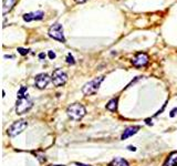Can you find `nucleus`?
Returning <instances> with one entry per match:
<instances>
[{
    "instance_id": "obj_10",
    "label": "nucleus",
    "mask_w": 177,
    "mask_h": 166,
    "mask_svg": "<svg viewBox=\"0 0 177 166\" xmlns=\"http://www.w3.org/2000/svg\"><path fill=\"white\" fill-rule=\"evenodd\" d=\"M139 126H137V125H134V126H129V128H127L124 131V133L122 134V140H126V138H131V136H133L134 134H136L137 132L139 131Z\"/></svg>"
},
{
    "instance_id": "obj_13",
    "label": "nucleus",
    "mask_w": 177,
    "mask_h": 166,
    "mask_svg": "<svg viewBox=\"0 0 177 166\" xmlns=\"http://www.w3.org/2000/svg\"><path fill=\"white\" fill-rule=\"evenodd\" d=\"M109 166H129V164L127 163V161L124 160V158L117 157V158H114V160L109 164Z\"/></svg>"
},
{
    "instance_id": "obj_9",
    "label": "nucleus",
    "mask_w": 177,
    "mask_h": 166,
    "mask_svg": "<svg viewBox=\"0 0 177 166\" xmlns=\"http://www.w3.org/2000/svg\"><path fill=\"white\" fill-rule=\"evenodd\" d=\"M43 17H44V12L39 10V11H33V12L23 15V20L27 21V22H31V21H34V20H42Z\"/></svg>"
},
{
    "instance_id": "obj_18",
    "label": "nucleus",
    "mask_w": 177,
    "mask_h": 166,
    "mask_svg": "<svg viewBox=\"0 0 177 166\" xmlns=\"http://www.w3.org/2000/svg\"><path fill=\"white\" fill-rule=\"evenodd\" d=\"M48 55H49V58H50L51 60H53V59L55 58V53L53 51H49L48 52Z\"/></svg>"
},
{
    "instance_id": "obj_16",
    "label": "nucleus",
    "mask_w": 177,
    "mask_h": 166,
    "mask_svg": "<svg viewBox=\"0 0 177 166\" xmlns=\"http://www.w3.org/2000/svg\"><path fill=\"white\" fill-rule=\"evenodd\" d=\"M18 52H19L21 55H28L29 50H28V49H23V48H18Z\"/></svg>"
},
{
    "instance_id": "obj_17",
    "label": "nucleus",
    "mask_w": 177,
    "mask_h": 166,
    "mask_svg": "<svg viewBox=\"0 0 177 166\" xmlns=\"http://www.w3.org/2000/svg\"><path fill=\"white\" fill-rule=\"evenodd\" d=\"M176 114H177V108H175V109H173L171 111V114H169V116H171V118H174Z\"/></svg>"
},
{
    "instance_id": "obj_12",
    "label": "nucleus",
    "mask_w": 177,
    "mask_h": 166,
    "mask_svg": "<svg viewBox=\"0 0 177 166\" xmlns=\"http://www.w3.org/2000/svg\"><path fill=\"white\" fill-rule=\"evenodd\" d=\"M163 166H177V152H173L169 154L166 162Z\"/></svg>"
},
{
    "instance_id": "obj_6",
    "label": "nucleus",
    "mask_w": 177,
    "mask_h": 166,
    "mask_svg": "<svg viewBox=\"0 0 177 166\" xmlns=\"http://www.w3.org/2000/svg\"><path fill=\"white\" fill-rule=\"evenodd\" d=\"M52 81H53V84L55 86L64 85L67 81H68V75L61 69H55L53 71V73H52Z\"/></svg>"
},
{
    "instance_id": "obj_19",
    "label": "nucleus",
    "mask_w": 177,
    "mask_h": 166,
    "mask_svg": "<svg viewBox=\"0 0 177 166\" xmlns=\"http://www.w3.org/2000/svg\"><path fill=\"white\" fill-rule=\"evenodd\" d=\"M127 148H129V151H133V152H135L136 151V148L134 146H131V145H129V146H127Z\"/></svg>"
},
{
    "instance_id": "obj_15",
    "label": "nucleus",
    "mask_w": 177,
    "mask_h": 166,
    "mask_svg": "<svg viewBox=\"0 0 177 166\" xmlns=\"http://www.w3.org/2000/svg\"><path fill=\"white\" fill-rule=\"evenodd\" d=\"M67 62H68L69 64H74V63H75V61H74L73 55H71V53H69L68 57H67Z\"/></svg>"
},
{
    "instance_id": "obj_2",
    "label": "nucleus",
    "mask_w": 177,
    "mask_h": 166,
    "mask_svg": "<svg viewBox=\"0 0 177 166\" xmlns=\"http://www.w3.org/2000/svg\"><path fill=\"white\" fill-rule=\"evenodd\" d=\"M67 114L74 121H79L87 114V110L80 103H73L67 109Z\"/></svg>"
},
{
    "instance_id": "obj_11",
    "label": "nucleus",
    "mask_w": 177,
    "mask_h": 166,
    "mask_svg": "<svg viewBox=\"0 0 177 166\" xmlns=\"http://www.w3.org/2000/svg\"><path fill=\"white\" fill-rule=\"evenodd\" d=\"M17 2V0H3V8H2V12L3 15H7V13L11 11V9L13 8L15 3Z\"/></svg>"
},
{
    "instance_id": "obj_5",
    "label": "nucleus",
    "mask_w": 177,
    "mask_h": 166,
    "mask_svg": "<svg viewBox=\"0 0 177 166\" xmlns=\"http://www.w3.org/2000/svg\"><path fill=\"white\" fill-rule=\"evenodd\" d=\"M28 126V122L27 120L22 118V120H19V121L15 122L13 124H11V126L9 128L8 130V134L10 136H17V135H19L20 133H22L26 128Z\"/></svg>"
},
{
    "instance_id": "obj_21",
    "label": "nucleus",
    "mask_w": 177,
    "mask_h": 166,
    "mask_svg": "<svg viewBox=\"0 0 177 166\" xmlns=\"http://www.w3.org/2000/svg\"><path fill=\"white\" fill-rule=\"evenodd\" d=\"M39 58H40V59H44L45 55H44V53H40V55H39Z\"/></svg>"
},
{
    "instance_id": "obj_14",
    "label": "nucleus",
    "mask_w": 177,
    "mask_h": 166,
    "mask_svg": "<svg viewBox=\"0 0 177 166\" xmlns=\"http://www.w3.org/2000/svg\"><path fill=\"white\" fill-rule=\"evenodd\" d=\"M106 109L109 111H116L117 109V99H112L106 104Z\"/></svg>"
},
{
    "instance_id": "obj_3",
    "label": "nucleus",
    "mask_w": 177,
    "mask_h": 166,
    "mask_svg": "<svg viewBox=\"0 0 177 166\" xmlns=\"http://www.w3.org/2000/svg\"><path fill=\"white\" fill-rule=\"evenodd\" d=\"M104 77H97L93 80H91L90 82L85 83L82 88V92L85 94V95H92V94H95L97 92V90L100 89L101 83L103 82Z\"/></svg>"
},
{
    "instance_id": "obj_20",
    "label": "nucleus",
    "mask_w": 177,
    "mask_h": 166,
    "mask_svg": "<svg viewBox=\"0 0 177 166\" xmlns=\"http://www.w3.org/2000/svg\"><path fill=\"white\" fill-rule=\"evenodd\" d=\"M74 1L77 3H83V2H85V1H87V0H74Z\"/></svg>"
},
{
    "instance_id": "obj_8",
    "label": "nucleus",
    "mask_w": 177,
    "mask_h": 166,
    "mask_svg": "<svg viewBox=\"0 0 177 166\" xmlns=\"http://www.w3.org/2000/svg\"><path fill=\"white\" fill-rule=\"evenodd\" d=\"M132 63L134 67H137V68L145 67L148 63V55L146 53H144V52H139L132 60Z\"/></svg>"
},
{
    "instance_id": "obj_1",
    "label": "nucleus",
    "mask_w": 177,
    "mask_h": 166,
    "mask_svg": "<svg viewBox=\"0 0 177 166\" xmlns=\"http://www.w3.org/2000/svg\"><path fill=\"white\" fill-rule=\"evenodd\" d=\"M27 90H28L27 86H21L18 91L16 105L17 114H25L33 106V101L29 96V94L27 93Z\"/></svg>"
},
{
    "instance_id": "obj_4",
    "label": "nucleus",
    "mask_w": 177,
    "mask_h": 166,
    "mask_svg": "<svg viewBox=\"0 0 177 166\" xmlns=\"http://www.w3.org/2000/svg\"><path fill=\"white\" fill-rule=\"evenodd\" d=\"M49 37H51L54 40H58L60 42H65L64 35H63V27L60 23H54L49 28L48 31Z\"/></svg>"
},
{
    "instance_id": "obj_23",
    "label": "nucleus",
    "mask_w": 177,
    "mask_h": 166,
    "mask_svg": "<svg viewBox=\"0 0 177 166\" xmlns=\"http://www.w3.org/2000/svg\"><path fill=\"white\" fill-rule=\"evenodd\" d=\"M51 166H64V165H51Z\"/></svg>"
},
{
    "instance_id": "obj_7",
    "label": "nucleus",
    "mask_w": 177,
    "mask_h": 166,
    "mask_svg": "<svg viewBox=\"0 0 177 166\" xmlns=\"http://www.w3.org/2000/svg\"><path fill=\"white\" fill-rule=\"evenodd\" d=\"M50 77H49L47 73H40L38 74L34 79V83H35V86L39 88V89H44L47 88V85L49 84L50 82Z\"/></svg>"
},
{
    "instance_id": "obj_22",
    "label": "nucleus",
    "mask_w": 177,
    "mask_h": 166,
    "mask_svg": "<svg viewBox=\"0 0 177 166\" xmlns=\"http://www.w3.org/2000/svg\"><path fill=\"white\" fill-rule=\"evenodd\" d=\"M77 166H91V165H85V164H82V163H75Z\"/></svg>"
}]
</instances>
